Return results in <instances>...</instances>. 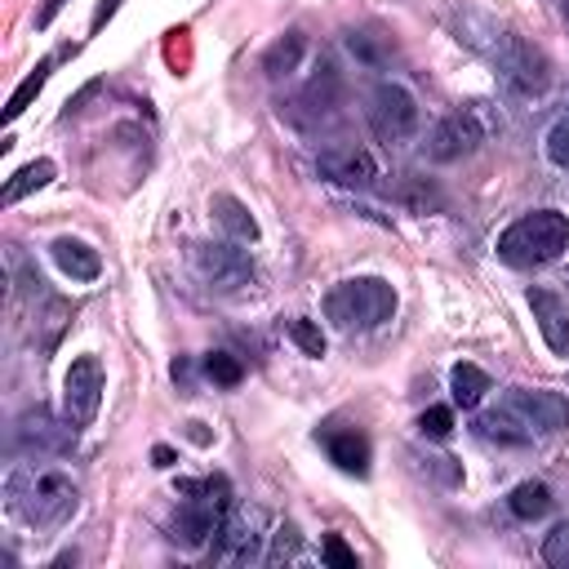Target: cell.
Instances as JSON below:
<instances>
[{
  "instance_id": "cb8c5ba5",
  "label": "cell",
  "mask_w": 569,
  "mask_h": 569,
  "mask_svg": "<svg viewBox=\"0 0 569 569\" xmlns=\"http://www.w3.org/2000/svg\"><path fill=\"white\" fill-rule=\"evenodd\" d=\"M298 551H302V533H298L293 525H276V529H271L267 560H271V565H284V560H298Z\"/></svg>"
},
{
  "instance_id": "7c38bea8",
  "label": "cell",
  "mask_w": 569,
  "mask_h": 569,
  "mask_svg": "<svg viewBox=\"0 0 569 569\" xmlns=\"http://www.w3.org/2000/svg\"><path fill=\"white\" fill-rule=\"evenodd\" d=\"M316 169L342 187H373L378 182V160L365 147H329V151H320Z\"/></svg>"
},
{
  "instance_id": "4fadbf2b",
  "label": "cell",
  "mask_w": 569,
  "mask_h": 569,
  "mask_svg": "<svg viewBox=\"0 0 569 569\" xmlns=\"http://www.w3.org/2000/svg\"><path fill=\"white\" fill-rule=\"evenodd\" d=\"M76 422L71 418H62V422H53V413L49 409H27L22 418H18V445H27V449H67L71 440H76Z\"/></svg>"
},
{
  "instance_id": "44dd1931",
  "label": "cell",
  "mask_w": 569,
  "mask_h": 569,
  "mask_svg": "<svg viewBox=\"0 0 569 569\" xmlns=\"http://www.w3.org/2000/svg\"><path fill=\"white\" fill-rule=\"evenodd\" d=\"M302 49H307L302 31H284V36L262 53V71H267V76H289V71H298Z\"/></svg>"
},
{
  "instance_id": "603a6c76",
  "label": "cell",
  "mask_w": 569,
  "mask_h": 569,
  "mask_svg": "<svg viewBox=\"0 0 569 569\" xmlns=\"http://www.w3.org/2000/svg\"><path fill=\"white\" fill-rule=\"evenodd\" d=\"M204 373L218 382V387H236L244 378V365L231 356V351H209L204 356Z\"/></svg>"
},
{
  "instance_id": "f546056e",
  "label": "cell",
  "mask_w": 569,
  "mask_h": 569,
  "mask_svg": "<svg viewBox=\"0 0 569 569\" xmlns=\"http://www.w3.org/2000/svg\"><path fill=\"white\" fill-rule=\"evenodd\" d=\"M422 471H431L440 485H458V480H462V471L453 467V458H427V462H422Z\"/></svg>"
},
{
  "instance_id": "4316f807",
  "label": "cell",
  "mask_w": 569,
  "mask_h": 569,
  "mask_svg": "<svg viewBox=\"0 0 569 569\" xmlns=\"http://www.w3.org/2000/svg\"><path fill=\"white\" fill-rule=\"evenodd\" d=\"M289 338L307 351V356H325V333H320V325H311V320H289Z\"/></svg>"
},
{
  "instance_id": "5b68a950",
  "label": "cell",
  "mask_w": 569,
  "mask_h": 569,
  "mask_svg": "<svg viewBox=\"0 0 569 569\" xmlns=\"http://www.w3.org/2000/svg\"><path fill=\"white\" fill-rule=\"evenodd\" d=\"M178 493L187 498L173 516V542L182 547H200L218 533V525L231 516V485L227 476H204V480H178Z\"/></svg>"
},
{
  "instance_id": "836d02e7",
  "label": "cell",
  "mask_w": 569,
  "mask_h": 569,
  "mask_svg": "<svg viewBox=\"0 0 569 569\" xmlns=\"http://www.w3.org/2000/svg\"><path fill=\"white\" fill-rule=\"evenodd\" d=\"M116 4H120V0H107V4L93 13V27H102V18H111V13H116Z\"/></svg>"
},
{
  "instance_id": "5bb4252c",
  "label": "cell",
  "mask_w": 569,
  "mask_h": 569,
  "mask_svg": "<svg viewBox=\"0 0 569 569\" xmlns=\"http://www.w3.org/2000/svg\"><path fill=\"white\" fill-rule=\"evenodd\" d=\"M529 307H533L538 333L551 347V356H569V307L551 289H529Z\"/></svg>"
},
{
  "instance_id": "ac0fdd59",
  "label": "cell",
  "mask_w": 569,
  "mask_h": 569,
  "mask_svg": "<svg viewBox=\"0 0 569 569\" xmlns=\"http://www.w3.org/2000/svg\"><path fill=\"white\" fill-rule=\"evenodd\" d=\"M507 511H511L516 520H538V516L551 511V489H547L542 480H520V485L507 493Z\"/></svg>"
},
{
  "instance_id": "30bf717a",
  "label": "cell",
  "mask_w": 569,
  "mask_h": 569,
  "mask_svg": "<svg viewBox=\"0 0 569 569\" xmlns=\"http://www.w3.org/2000/svg\"><path fill=\"white\" fill-rule=\"evenodd\" d=\"M480 142H485V124H480V116H476L471 107H462V111H449V116H440V120L431 124V133H427V156L440 160V164H449V160L471 156Z\"/></svg>"
},
{
  "instance_id": "3957f363",
  "label": "cell",
  "mask_w": 569,
  "mask_h": 569,
  "mask_svg": "<svg viewBox=\"0 0 569 569\" xmlns=\"http://www.w3.org/2000/svg\"><path fill=\"white\" fill-rule=\"evenodd\" d=\"M569 427V400L560 391H547V387H511L502 391V400L480 413V431L489 440H502V445H529L538 436H556Z\"/></svg>"
},
{
  "instance_id": "d6a6232c",
  "label": "cell",
  "mask_w": 569,
  "mask_h": 569,
  "mask_svg": "<svg viewBox=\"0 0 569 569\" xmlns=\"http://www.w3.org/2000/svg\"><path fill=\"white\" fill-rule=\"evenodd\" d=\"M151 458H156V467H173V449H169V445H156Z\"/></svg>"
},
{
  "instance_id": "ba28073f",
  "label": "cell",
  "mask_w": 569,
  "mask_h": 569,
  "mask_svg": "<svg viewBox=\"0 0 569 569\" xmlns=\"http://www.w3.org/2000/svg\"><path fill=\"white\" fill-rule=\"evenodd\" d=\"M262 511L258 507H231V516L218 525V533L209 538V556L227 560V565H249L262 556Z\"/></svg>"
},
{
  "instance_id": "e0dca14e",
  "label": "cell",
  "mask_w": 569,
  "mask_h": 569,
  "mask_svg": "<svg viewBox=\"0 0 569 569\" xmlns=\"http://www.w3.org/2000/svg\"><path fill=\"white\" fill-rule=\"evenodd\" d=\"M485 391H489V373H485L480 365L458 360V365L449 369V396H453L458 409H476V405L485 400Z\"/></svg>"
},
{
  "instance_id": "f1b7e54d",
  "label": "cell",
  "mask_w": 569,
  "mask_h": 569,
  "mask_svg": "<svg viewBox=\"0 0 569 569\" xmlns=\"http://www.w3.org/2000/svg\"><path fill=\"white\" fill-rule=\"evenodd\" d=\"M325 560L338 565V569H356V551H351L338 533H325Z\"/></svg>"
},
{
  "instance_id": "1f68e13d",
  "label": "cell",
  "mask_w": 569,
  "mask_h": 569,
  "mask_svg": "<svg viewBox=\"0 0 569 569\" xmlns=\"http://www.w3.org/2000/svg\"><path fill=\"white\" fill-rule=\"evenodd\" d=\"M62 4H67V0H44V9L36 13V27H49V22H53V13H58Z\"/></svg>"
},
{
  "instance_id": "8992f818",
  "label": "cell",
  "mask_w": 569,
  "mask_h": 569,
  "mask_svg": "<svg viewBox=\"0 0 569 569\" xmlns=\"http://www.w3.org/2000/svg\"><path fill=\"white\" fill-rule=\"evenodd\" d=\"M396 311V289L382 276H347L325 293V316L338 329H378Z\"/></svg>"
},
{
  "instance_id": "6da1fadb",
  "label": "cell",
  "mask_w": 569,
  "mask_h": 569,
  "mask_svg": "<svg viewBox=\"0 0 569 569\" xmlns=\"http://www.w3.org/2000/svg\"><path fill=\"white\" fill-rule=\"evenodd\" d=\"M449 27H453V36H458L467 49H476L520 98L547 93V84H551V62H547V53H542L538 44H529L520 31H511V27H502L498 18L476 13V9H453V13H449Z\"/></svg>"
},
{
  "instance_id": "277c9868",
  "label": "cell",
  "mask_w": 569,
  "mask_h": 569,
  "mask_svg": "<svg viewBox=\"0 0 569 569\" xmlns=\"http://www.w3.org/2000/svg\"><path fill=\"white\" fill-rule=\"evenodd\" d=\"M569 249V218L560 209H533L520 213L502 236H498V258L507 267H547Z\"/></svg>"
},
{
  "instance_id": "83f0119b",
  "label": "cell",
  "mask_w": 569,
  "mask_h": 569,
  "mask_svg": "<svg viewBox=\"0 0 569 569\" xmlns=\"http://www.w3.org/2000/svg\"><path fill=\"white\" fill-rule=\"evenodd\" d=\"M547 160L556 169H569V120H556L547 129Z\"/></svg>"
},
{
  "instance_id": "484cf974",
  "label": "cell",
  "mask_w": 569,
  "mask_h": 569,
  "mask_svg": "<svg viewBox=\"0 0 569 569\" xmlns=\"http://www.w3.org/2000/svg\"><path fill=\"white\" fill-rule=\"evenodd\" d=\"M418 431L431 436V440H445V436L453 431V409H449V405H431V409H422Z\"/></svg>"
},
{
  "instance_id": "8fae6325",
  "label": "cell",
  "mask_w": 569,
  "mask_h": 569,
  "mask_svg": "<svg viewBox=\"0 0 569 569\" xmlns=\"http://www.w3.org/2000/svg\"><path fill=\"white\" fill-rule=\"evenodd\" d=\"M191 258H196V271H200L213 289H244V284L253 280V258H249L244 249L227 244V240H200V244L191 249Z\"/></svg>"
},
{
  "instance_id": "ffe728a7",
  "label": "cell",
  "mask_w": 569,
  "mask_h": 569,
  "mask_svg": "<svg viewBox=\"0 0 569 569\" xmlns=\"http://www.w3.org/2000/svg\"><path fill=\"white\" fill-rule=\"evenodd\" d=\"M209 209H213V218H218V222H222V227H227L236 240H258V222H253V213H249V209H244L236 196L218 191Z\"/></svg>"
},
{
  "instance_id": "9c48e42d",
  "label": "cell",
  "mask_w": 569,
  "mask_h": 569,
  "mask_svg": "<svg viewBox=\"0 0 569 569\" xmlns=\"http://www.w3.org/2000/svg\"><path fill=\"white\" fill-rule=\"evenodd\" d=\"M98 405H102V365L98 356H76L62 378V418L89 427L98 418Z\"/></svg>"
},
{
  "instance_id": "4dcf8cb0",
  "label": "cell",
  "mask_w": 569,
  "mask_h": 569,
  "mask_svg": "<svg viewBox=\"0 0 569 569\" xmlns=\"http://www.w3.org/2000/svg\"><path fill=\"white\" fill-rule=\"evenodd\" d=\"M98 89H102V84H98V80H89V84H84V89H80V93H76L71 102H67V116H71V111H80V107H84V102H89V98H93Z\"/></svg>"
},
{
  "instance_id": "9a60e30c",
  "label": "cell",
  "mask_w": 569,
  "mask_h": 569,
  "mask_svg": "<svg viewBox=\"0 0 569 569\" xmlns=\"http://www.w3.org/2000/svg\"><path fill=\"white\" fill-rule=\"evenodd\" d=\"M325 449H329V462L347 476H369V440L356 431V427H342V431H329L325 436Z\"/></svg>"
},
{
  "instance_id": "7a4b0ae2",
  "label": "cell",
  "mask_w": 569,
  "mask_h": 569,
  "mask_svg": "<svg viewBox=\"0 0 569 569\" xmlns=\"http://www.w3.org/2000/svg\"><path fill=\"white\" fill-rule=\"evenodd\" d=\"M4 507L31 525V529H58L76 516L80 507V489L67 471L53 467H36V462H18L4 476Z\"/></svg>"
},
{
  "instance_id": "d6986e66",
  "label": "cell",
  "mask_w": 569,
  "mask_h": 569,
  "mask_svg": "<svg viewBox=\"0 0 569 569\" xmlns=\"http://www.w3.org/2000/svg\"><path fill=\"white\" fill-rule=\"evenodd\" d=\"M53 173H58V169H53V160H31V164H22V169H18V173L4 182L0 200H4V204H18L22 196H31V191L49 187V182H53Z\"/></svg>"
},
{
  "instance_id": "d4e9b609",
  "label": "cell",
  "mask_w": 569,
  "mask_h": 569,
  "mask_svg": "<svg viewBox=\"0 0 569 569\" xmlns=\"http://www.w3.org/2000/svg\"><path fill=\"white\" fill-rule=\"evenodd\" d=\"M542 560L556 569H569V520L551 525V533L542 538Z\"/></svg>"
},
{
  "instance_id": "2e32d148",
  "label": "cell",
  "mask_w": 569,
  "mask_h": 569,
  "mask_svg": "<svg viewBox=\"0 0 569 569\" xmlns=\"http://www.w3.org/2000/svg\"><path fill=\"white\" fill-rule=\"evenodd\" d=\"M53 262H58L62 276H71V280H98V271H102L98 249H89L84 240H71V236H58V240H53Z\"/></svg>"
},
{
  "instance_id": "7402d4cb",
  "label": "cell",
  "mask_w": 569,
  "mask_h": 569,
  "mask_svg": "<svg viewBox=\"0 0 569 569\" xmlns=\"http://www.w3.org/2000/svg\"><path fill=\"white\" fill-rule=\"evenodd\" d=\"M49 67H53V58H44V62H36V71L13 89V98H9V107H4V124H13L27 107H31V98L44 89V80H49Z\"/></svg>"
},
{
  "instance_id": "52a82bcc",
  "label": "cell",
  "mask_w": 569,
  "mask_h": 569,
  "mask_svg": "<svg viewBox=\"0 0 569 569\" xmlns=\"http://www.w3.org/2000/svg\"><path fill=\"white\" fill-rule=\"evenodd\" d=\"M365 116H369L373 138L387 142V147H400V142H409L418 133V98L405 84H396V80H382L369 93Z\"/></svg>"
}]
</instances>
